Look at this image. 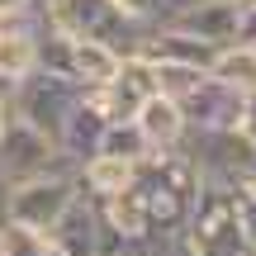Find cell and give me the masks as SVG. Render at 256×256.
Segmentation results:
<instances>
[{
  "instance_id": "6da1fadb",
  "label": "cell",
  "mask_w": 256,
  "mask_h": 256,
  "mask_svg": "<svg viewBox=\"0 0 256 256\" xmlns=\"http://www.w3.org/2000/svg\"><path fill=\"white\" fill-rule=\"evenodd\" d=\"M34 14L72 38H100L119 52H138L142 38L156 28V24L133 19L119 0H34Z\"/></svg>"
},
{
  "instance_id": "7a4b0ae2",
  "label": "cell",
  "mask_w": 256,
  "mask_h": 256,
  "mask_svg": "<svg viewBox=\"0 0 256 256\" xmlns=\"http://www.w3.org/2000/svg\"><path fill=\"white\" fill-rule=\"evenodd\" d=\"M185 247L190 256H256L252 238L242 228V209L232 200V185L204 180L200 194L190 204V218H185Z\"/></svg>"
},
{
  "instance_id": "3957f363",
  "label": "cell",
  "mask_w": 256,
  "mask_h": 256,
  "mask_svg": "<svg viewBox=\"0 0 256 256\" xmlns=\"http://www.w3.org/2000/svg\"><path fill=\"white\" fill-rule=\"evenodd\" d=\"M81 95H86V86L76 81V76L48 72V66H34L28 76H19L14 100H10V114L28 119L34 128H43V133L57 142V133H62L66 119H72V110L81 104Z\"/></svg>"
},
{
  "instance_id": "277c9868",
  "label": "cell",
  "mask_w": 256,
  "mask_h": 256,
  "mask_svg": "<svg viewBox=\"0 0 256 256\" xmlns=\"http://www.w3.org/2000/svg\"><path fill=\"white\" fill-rule=\"evenodd\" d=\"M43 171H76V162L62 156V147L43 128L10 114L5 128H0V185L28 180V176H43Z\"/></svg>"
},
{
  "instance_id": "5b68a950",
  "label": "cell",
  "mask_w": 256,
  "mask_h": 256,
  "mask_svg": "<svg viewBox=\"0 0 256 256\" xmlns=\"http://www.w3.org/2000/svg\"><path fill=\"white\" fill-rule=\"evenodd\" d=\"M0 194H5V218H19L28 228L48 232L62 218V209L76 200V171H43L28 180L0 185Z\"/></svg>"
},
{
  "instance_id": "8992f818",
  "label": "cell",
  "mask_w": 256,
  "mask_h": 256,
  "mask_svg": "<svg viewBox=\"0 0 256 256\" xmlns=\"http://www.w3.org/2000/svg\"><path fill=\"white\" fill-rule=\"evenodd\" d=\"M242 95L238 86H228L223 76L204 72V81L194 86L190 95H180V114L190 128H238V114H242Z\"/></svg>"
},
{
  "instance_id": "52a82bcc",
  "label": "cell",
  "mask_w": 256,
  "mask_h": 256,
  "mask_svg": "<svg viewBox=\"0 0 256 256\" xmlns=\"http://www.w3.org/2000/svg\"><path fill=\"white\" fill-rule=\"evenodd\" d=\"M52 247H62L66 256H100L104 252V223H100V209H95L90 194L76 190V200L62 209V218L48 228Z\"/></svg>"
},
{
  "instance_id": "ba28073f",
  "label": "cell",
  "mask_w": 256,
  "mask_h": 256,
  "mask_svg": "<svg viewBox=\"0 0 256 256\" xmlns=\"http://www.w3.org/2000/svg\"><path fill=\"white\" fill-rule=\"evenodd\" d=\"M238 14H242V0H185L166 24L190 28L214 48H228V43H238Z\"/></svg>"
},
{
  "instance_id": "9c48e42d",
  "label": "cell",
  "mask_w": 256,
  "mask_h": 256,
  "mask_svg": "<svg viewBox=\"0 0 256 256\" xmlns=\"http://www.w3.org/2000/svg\"><path fill=\"white\" fill-rule=\"evenodd\" d=\"M133 124L142 128V138L152 142V152H166V147H180V138H185V114H180V100H171V95H147L142 104H138V114H133Z\"/></svg>"
},
{
  "instance_id": "30bf717a",
  "label": "cell",
  "mask_w": 256,
  "mask_h": 256,
  "mask_svg": "<svg viewBox=\"0 0 256 256\" xmlns=\"http://www.w3.org/2000/svg\"><path fill=\"white\" fill-rule=\"evenodd\" d=\"M104 128H110V119H104V114H100V110H95V104L81 95V104L72 110V119H66V124H62V133H57V147H62V156H72V162L81 166L86 156H95V152H100Z\"/></svg>"
},
{
  "instance_id": "8fae6325",
  "label": "cell",
  "mask_w": 256,
  "mask_h": 256,
  "mask_svg": "<svg viewBox=\"0 0 256 256\" xmlns=\"http://www.w3.org/2000/svg\"><path fill=\"white\" fill-rule=\"evenodd\" d=\"M119 62H124L119 48L100 43V38H72V76L81 86H110L119 76Z\"/></svg>"
},
{
  "instance_id": "7c38bea8",
  "label": "cell",
  "mask_w": 256,
  "mask_h": 256,
  "mask_svg": "<svg viewBox=\"0 0 256 256\" xmlns=\"http://www.w3.org/2000/svg\"><path fill=\"white\" fill-rule=\"evenodd\" d=\"M214 76H223L238 90H256V48L252 43H228L214 62Z\"/></svg>"
},
{
  "instance_id": "4fadbf2b",
  "label": "cell",
  "mask_w": 256,
  "mask_h": 256,
  "mask_svg": "<svg viewBox=\"0 0 256 256\" xmlns=\"http://www.w3.org/2000/svg\"><path fill=\"white\" fill-rule=\"evenodd\" d=\"M100 152H110V156H124V162H142V156L152 152V142L142 138V128H138L133 119H119V124H110V128H104V138H100Z\"/></svg>"
},
{
  "instance_id": "5bb4252c",
  "label": "cell",
  "mask_w": 256,
  "mask_h": 256,
  "mask_svg": "<svg viewBox=\"0 0 256 256\" xmlns=\"http://www.w3.org/2000/svg\"><path fill=\"white\" fill-rule=\"evenodd\" d=\"M48 232L28 228L19 218H0V256H48Z\"/></svg>"
},
{
  "instance_id": "9a60e30c",
  "label": "cell",
  "mask_w": 256,
  "mask_h": 256,
  "mask_svg": "<svg viewBox=\"0 0 256 256\" xmlns=\"http://www.w3.org/2000/svg\"><path fill=\"white\" fill-rule=\"evenodd\" d=\"M152 62V57H147ZM156 66V90L171 95V100H180V95H190L194 86L204 81V66H185V62H152Z\"/></svg>"
},
{
  "instance_id": "2e32d148",
  "label": "cell",
  "mask_w": 256,
  "mask_h": 256,
  "mask_svg": "<svg viewBox=\"0 0 256 256\" xmlns=\"http://www.w3.org/2000/svg\"><path fill=\"white\" fill-rule=\"evenodd\" d=\"M119 5H124L133 19H142V24H166L185 0H119Z\"/></svg>"
},
{
  "instance_id": "e0dca14e",
  "label": "cell",
  "mask_w": 256,
  "mask_h": 256,
  "mask_svg": "<svg viewBox=\"0 0 256 256\" xmlns=\"http://www.w3.org/2000/svg\"><path fill=\"white\" fill-rule=\"evenodd\" d=\"M238 133L247 138V142L256 147V90L242 95V114H238Z\"/></svg>"
},
{
  "instance_id": "ac0fdd59",
  "label": "cell",
  "mask_w": 256,
  "mask_h": 256,
  "mask_svg": "<svg viewBox=\"0 0 256 256\" xmlns=\"http://www.w3.org/2000/svg\"><path fill=\"white\" fill-rule=\"evenodd\" d=\"M238 43L256 48V5H242V14H238Z\"/></svg>"
},
{
  "instance_id": "d6986e66",
  "label": "cell",
  "mask_w": 256,
  "mask_h": 256,
  "mask_svg": "<svg viewBox=\"0 0 256 256\" xmlns=\"http://www.w3.org/2000/svg\"><path fill=\"white\" fill-rule=\"evenodd\" d=\"M19 14H34V0H0V19H19Z\"/></svg>"
},
{
  "instance_id": "ffe728a7",
  "label": "cell",
  "mask_w": 256,
  "mask_h": 256,
  "mask_svg": "<svg viewBox=\"0 0 256 256\" xmlns=\"http://www.w3.org/2000/svg\"><path fill=\"white\" fill-rule=\"evenodd\" d=\"M14 86H19V76L0 72V104H10V100H14Z\"/></svg>"
},
{
  "instance_id": "44dd1931",
  "label": "cell",
  "mask_w": 256,
  "mask_h": 256,
  "mask_svg": "<svg viewBox=\"0 0 256 256\" xmlns=\"http://www.w3.org/2000/svg\"><path fill=\"white\" fill-rule=\"evenodd\" d=\"M5 119H10V104H0V128H5Z\"/></svg>"
},
{
  "instance_id": "7402d4cb",
  "label": "cell",
  "mask_w": 256,
  "mask_h": 256,
  "mask_svg": "<svg viewBox=\"0 0 256 256\" xmlns=\"http://www.w3.org/2000/svg\"><path fill=\"white\" fill-rule=\"evenodd\" d=\"M48 242H52V238H48ZM48 256H66V252L62 247H48Z\"/></svg>"
},
{
  "instance_id": "603a6c76",
  "label": "cell",
  "mask_w": 256,
  "mask_h": 256,
  "mask_svg": "<svg viewBox=\"0 0 256 256\" xmlns=\"http://www.w3.org/2000/svg\"><path fill=\"white\" fill-rule=\"evenodd\" d=\"M242 5H256V0H242Z\"/></svg>"
}]
</instances>
